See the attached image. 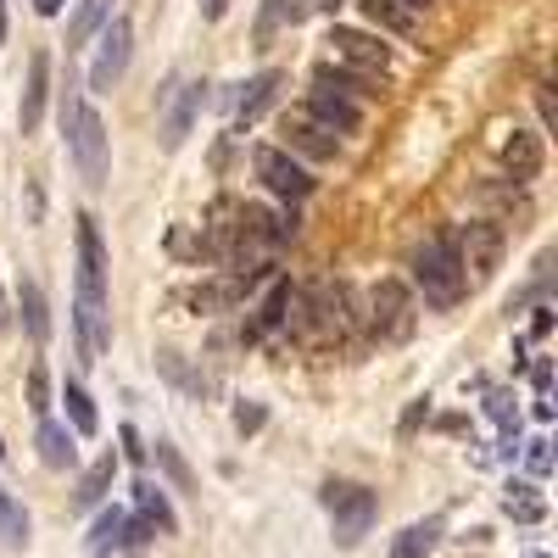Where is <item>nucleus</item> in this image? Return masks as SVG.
I'll list each match as a JSON object with an SVG mask.
<instances>
[{"label": "nucleus", "instance_id": "nucleus-42", "mask_svg": "<svg viewBox=\"0 0 558 558\" xmlns=\"http://www.w3.org/2000/svg\"><path fill=\"white\" fill-rule=\"evenodd\" d=\"M0 463H7V447H0Z\"/></svg>", "mask_w": 558, "mask_h": 558}, {"label": "nucleus", "instance_id": "nucleus-33", "mask_svg": "<svg viewBox=\"0 0 558 558\" xmlns=\"http://www.w3.org/2000/svg\"><path fill=\"white\" fill-rule=\"evenodd\" d=\"M486 413L497 418V425L514 430V397H508V391H492V397H486Z\"/></svg>", "mask_w": 558, "mask_h": 558}, {"label": "nucleus", "instance_id": "nucleus-20", "mask_svg": "<svg viewBox=\"0 0 558 558\" xmlns=\"http://www.w3.org/2000/svg\"><path fill=\"white\" fill-rule=\"evenodd\" d=\"M291 307H296V286H286V279H279V286L263 296V307L252 313V324H246V330H252V336H268V330H279V324H291Z\"/></svg>", "mask_w": 558, "mask_h": 558}, {"label": "nucleus", "instance_id": "nucleus-41", "mask_svg": "<svg viewBox=\"0 0 558 558\" xmlns=\"http://www.w3.org/2000/svg\"><path fill=\"white\" fill-rule=\"evenodd\" d=\"M525 558H547V553H525Z\"/></svg>", "mask_w": 558, "mask_h": 558}, {"label": "nucleus", "instance_id": "nucleus-16", "mask_svg": "<svg viewBox=\"0 0 558 558\" xmlns=\"http://www.w3.org/2000/svg\"><path fill=\"white\" fill-rule=\"evenodd\" d=\"M502 168L514 173V179H536L542 173V134L531 129H514L502 140Z\"/></svg>", "mask_w": 558, "mask_h": 558}, {"label": "nucleus", "instance_id": "nucleus-9", "mask_svg": "<svg viewBox=\"0 0 558 558\" xmlns=\"http://www.w3.org/2000/svg\"><path fill=\"white\" fill-rule=\"evenodd\" d=\"M78 302H107V246L96 218H78Z\"/></svg>", "mask_w": 558, "mask_h": 558}, {"label": "nucleus", "instance_id": "nucleus-2", "mask_svg": "<svg viewBox=\"0 0 558 558\" xmlns=\"http://www.w3.org/2000/svg\"><path fill=\"white\" fill-rule=\"evenodd\" d=\"M408 279H413V291L425 296L430 307H458L463 291H470V286H463V268H458L447 235H430L425 246L408 257Z\"/></svg>", "mask_w": 558, "mask_h": 558}, {"label": "nucleus", "instance_id": "nucleus-24", "mask_svg": "<svg viewBox=\"0 0 558 558\" xmlns=\"http://www.w3.org/2000/svg\"><path fill=\"white\" fill-rule=\"evenodd\" d=\"M107 17H112V0H78V12L68 23V51H73V45H84L96 28H107Z\"/></svg>", "mask_w": 558, "mask_h": 558}, {"label": "nucleus", "instance_id": "nucleus-22", "mask_svg": "<svg viewBox=\"0 0 558 558\" xmlns=\"http://www.w3.org/2000/svg\"><path fill=\"white\" fill-rule=\"evenodd\" d=\"M436 542H441V514L413 520V525L391 542V558H430V553H436Z\"/></svg>", "mask_w": 558, "mask_h": 558}, {"label": "nucleus", "instance_id": "nucleus-28", "mask_svg": "<svg viewBox=\"0 0 558 558\" xmlns=\"http://www.w3.org/2000/svg\"><path fill=\"white\" fill-rule=\"evenodd\" d=\"M302 17V0H268V7H263V17H257V45H268L279 28H286V23H296Z\"/></svg>", "mask_w": 558, "mask_h": 558}, {"label": "nucleus", "instance_id": "nucleus-5", "mask_svg": "<svg viewBox=\"0 0 558 558\" xmlns=\"http://www.w3.org/2000/svg\"><path fill=\"white\" fill-rule=\"evenodd\" d=\"M368 336L375 341H408L413 336V318H418V307H413V291L402 286V279H380L375 291H368Z\"/></svg>", "mask_w": 558, "mask_h": 558}, {"label": "nucleus", "instance_id": "nucleus-26", "mask_svg": "<svg viewBox=\"0 0 558 558\" xmlns=\"http://www.w3.org/2000/svg\"><path fill=\"white\" fill-rule=\"evenodd\" d=\"M62 402H68V418H73V436H96V402L84 397L78 380L62 386Z\"/></svg>", "mask_w": 558, "mask_h": 558}, {"label": "nucleus", "instance_id": "nucleus-19", "mask_svg": "<svg viewBox=\"0 0 558 558\" xmlns=\"http://www.w3.org/2000/svg\"><path fill=\"white\" fill-rule=\"evenodd\" d=\"M34 447H39V458H45V470H73V463H78V447H73L68 425H51V418H39Z\"/></svg>", "mask_w": 558, "mask_h": 558}, {"label": "nucleus", "instance_id": "nucleus-14", "mask_svg": "<svg viewBox=\"0 0 558 558\" xmlns=\"http://www.w3.org/2000/svg\"><path fill=\"white\" fill-rule=\"evenodd\" d=\"M134 508H140V525H146L151 536H157V531H162V536H173V531H179V514H173V502H168V492H162V486L140 481V486H134Z\"/></svg>", "mask_w": 558, "mask_h": 558}, {"label": "nucleus", "instance_id": "nucleus-31", "mask_svg": "<svg viewBox=\"0 0 558 558\" xmlns=\"http://www.w3.org/2000/svg\"><path fill=\"white\" fill-rule=\"evenodd\" d=\"M157 463H162V470L173 475V486H179V492H191V486H196V481H191V470H184V458H179L168 441H157Z\"/></svg>", "mask_w": 558, "mask_h": 558}, {"label": "nucleus", "instance_id": "nucleus-25", "mask_svg": "<svg viewBox=\"0 0 558 558\" xmlns=\"http://www.w3.org/2000/svg\"><path fill=\"white\" fill-rule=\"evenodd\" d=\"M368 23H380L386 34H413V12H402L397 0H357Z\"/></svg>", "mask_w": 558, "mask_h": 558}, {"label": "nucleus", "instance_id": "nucleus-38", "mask_svg": "<svg viewBox=\"0 0 558 558\" xmlns=\"http://www.w3.org/2000/svg\"><path fill=\"white\" fill-rule=\"evenodd\" d=\"M62 7H68V0H34V12H39V17H57Z\"/></svg>", "mask_w": 558, "mask_h": 558}, {"label": "nucleus", "instance_id": "nucleus-37", "mask_svg": "<svg viewBox=\"0 0 558 558\" xmlns=\"http://www.w3.org/2000/svg\"><path fill=\"white\" fill-rule=\"evenodd\" d=\"M547 330H553V313H547V307H536V324H531V336H536V341H542V336H547Z\"/></svg>", "mask_w": 558, "mask_h": 558}, {"label": "nucleus", "instance_id": "nucleus-21", "mask_svg": "<svg viewBox=\"0 0 558 558\" xmlns=\"http://www.w3.org/2000/svg\"><path fill=\"white\" fill-rule=\"evenodd\" d=\"M112 475H118V458H112V452H101V458L78 475L73 502H78V508H101V502H107V492H112Z\"/></svg>", "mask_w": 558, "mask_h": 558}, {"label": "nucleus", "instance_id": "nucleus-32", "mask_svg": "<svg viewBox=\"0 0 558 558\" xmlns=\"http://www.w3.org/2000/svg\"><path fill=\"white\" fill-rule=\"evenodd\" d=\"M263 418H268V408H263V402H241V408H235V430H241V436H252V430H263Z\"/></svg>", "mask_w": 558, "mask_h": 558}, {"label": "nucleus", "instance_id": "nucleus-27", "mask_svg": "<svg viewBox=\"0 0 558 558\" xmlns=\"http://www.w3.org/2000/svg\"><path fill=\"white\" fill-rule=\"evenodd\" d=\"M0 542H7V547L28 542V514H23V502L12 492H0Z\"/></svg>", "mask_w": 558, "mask_h": 558}, {"label": "nucleus", "instance_id": "nucleus-36", "mask_svg": "<svg viewBox=\"0 0 558 558\" xmlns=\"http://www.w3.org/2000/svg\"><path fill=\"white\" fill-rule=\"evenodd\" d=\"M223 12H229V0H202V17H207V23H218Z\"/></svg>", "mask_w": 558, "mask_h": 558}, {"label": "nucleus", "instance_id": "nucleus-30", "mask_svg": "<svg viewBox=\"0 0 558 558\" xmlns=\"http://www.w3.org/2000/svg\"><path fill=\"white\" fill-rule=\"evenodd\" d=\"M28 408H34L39 418L51 413V380H45V368H39V363L28 368Z\"/></svg>", "mask_w": 558, "mask_h": 558}, {"label": "nucleus", "instance_id": "nucleus-15", "mask_svg": "<svg viewBox=\"0 0 558 558\" xmlns=\"http://www.w3.org/2000/svg\"><path fill=\"white\" fill-rule=\"evenodd\" d=\"M45 96H51V62L34 57V62H28V84H23V107H17L23 134H34V129H39V118H45Z\"/></svg>", "mask_w": 558, "mask_h": 558}, {"label": "nucleus", "instance_id": "nucleus-10", "mask_svg": "<svg viewBox=\"0 0 558 558\" xmlns=\"http://www.w3.org/2000/svg\"><path fill=\"white\" fill-rule=\"evenodd\" d=\"M313 123H324L330 134H352L357 123H363V107L357 101H347V96H336V89H324V84H313L307 89V107H302Z\"/></svg>", "mask_w": 558, "mask_h": 558}, {"label": "nucleus", "instance_id": "nucleus-40", "mask_svg": "<svg viewBox=\"0 0 558 558\" xmlns=\"http://www.w3.org/2000/svg\"><path fill=\"white\" fill-rule=\"evenodd\" d=\"M0 39H7V0H0Z\"/></svg>", "mask_w": 558, "mask_h": 558}, {"label": "nucleus", "instance_id": "nucleus-17", "mask_svg": "<svg viewBox=\"0 0 558 558\" xmlns=\"http://www.w3.org/2000/svg\"><path fill=\"white\" fill-rule=\"evenodd\" d=\"M279 84H286V78H279L274 68L257 73V78H246V84L235 89V123H252L257 112H268V101L279 96Z\"/></svg>", "mask_w": 558, "mask_h": 558}, {"label": "nucleus", "instance_id": "nucleus-11", "mask_svg": "<svg viewBox=\"0 0 558 558\" xmlns=\"http://www.w3.org/2000/svg\"><path fill=\"white\" fill-rule=\"evenodd\" d=\"M279 151H302V157L330 162V157L341 151V140L324 129V123H313L307 112H291V118H286V146H279Z\"/></svg>", "mask_w": 558, "mask_h": 558}, {"label": "nucleus", "instance_id": "nucleus-13", "mask_svg": "<svg viewBox=\"0 0 558 558\" xmlns=\"http://www.w3.org/2000/svg\"><path fill=\"white\" fill-rule=\"evenodd\" d=\"M129 514H123V508H101V514H96V525H89V558H112V553H123L129 547Z\"/></svg>", "mask_w": 558, "mask_h": 558}, {"label": "nucleus", "instance_id": "nucleus-18", "mask_svg": "<svg viewBox=\"0 0 558 558\" xmlns=\"http://www.w3.org/2000/svg\"><path fill=\"white\" fill-rule=\"evenodd\" d=\"M17 313H23V330H28L34 347L51 341V307H45V291L34 286V279H23V286H17Z\"/></svg>", "mask_w": 558, "mask_h": 558}, {"label": "nucleus", "instance_id": "nucleus-29", "mask_svg": "<svg viewBox=\"0 0 558 558\" xmlns=\"http://www.w3.org/2000/svg\"><path fill=\"white\" fill-rule=\"evenodd\" d=\"M542 514H547V508H542L536 486H525V481H514V486H508V520H520V525H536Z\"/></svg>", "mask_w": 558, "mask_h": 558}, {"label": "nucleus", "instance_id": "nucleus-8", "mask_svg": "<svg viewBox=\"0 0 558 558\" xmlns=\"http://www.w3.org/2000/svg\"><path fill=\"white\" fill-rule=\"evenodd\" d=\"M129 57H134V28H129V17H107L101 51H96V62H89V89H101V96H107V89L123 78Z\"/></svg>", "mask_w": 558, "mask_h": 558}, {"label": "nucleus", "instance_id": "nucleus-4", "mask_svg": "<svg viewBox=\"0 0 558 558\" xmlns=\"http://www.w3.org/2000/svg\"><path fill=\"white\" fill-rule=\"evenodd\" d=\"M318 497H324V508H330L336 547H357V542L368 536V525H375V514H380L375 492H368V486H357V481H330V486H324Z\"/></svg>", "mask_w": 558, "mask_h": 558}, {"label": "nucleus", "instance_id": "nucleus-23", "mask_svg": "<svg viewBox=\"0 0 558 558\" xmlns=\"http://www.w3.org/2000/svg\"><path fill=\"white\" fill-rule=\"evenodd\" d=\"M313 84H324V89H336V96H347V101H368V96H380V89L375 84H368L363 73H347V68H318L313 73Z\"/></svg>", "mask_w": 558, "mask_h": 558}, {"label": "nucleus", "instance_id": "nucleus-35", "mask_svg": "<svg viewBox=\"0 0 558 558\" xmlns=\"http://www.w3.org/2000/svg\"><path fill=\"white\" fill-rule=\"evenodd\" d=\"M531 452H525V463H531V475H547L553 470V452H547V441H525Z\"/></svg>", "mask_w": 558, "mask_h": 558}, {"label": "nucleus", "instance_id": "nucleus-1", "mask_svg": "<svg viewBox=\"0 0 558 558\" xmlns=\"http://www.w3.org/2000/svg\"><path fill=\"white\" fill-rule=\"evenodd\" d=\"M62 134H68V151H73L78 173L89 184H101L107 179V123H101L96 107L78 96V84L62 89Z\"/></svg>", "mask_w": 558, "mask_h": 558}, {"label": "nucleus", "instance_id": "nucleus-3", "mask_svg": "<svg viewBox=\"0 0 558 558\" xmlns=\"http://www.w3.org/2000/svg\"><path fill=\"white\" fill-rule=\"evenodd\" d=\"M452 257H458V268H463V286H492V274L502 268V252H508V241H502V229L497 223H458L452 229Z\"/></svg>", "mask_w": 558, "mask_h": 558}, {"label": "nucleus", "instance_id": "nucleus-6", "mask_svg": "<svg viewBox=\"0 0 558 558\" xmlns=\"http://www.w3.org/2000/svg\"><path fill=\"white\" fill-rule=\"evenodd\" d=\"M252 168H257V179L268 184V196H279V202H302V196H313V173L291 157V151H279V146H257L252 151Z\"/></svg>", "mask_w": 558, "mask_h": 558}, {"label": "nucleus", "instance_id": "nucleus-7", "mask_svg": "<svg viewBox=\"0 0 558 558\" xmlns=\"http://www.w3.org/2000/svg\"><path fill=\"white\" fill-rule=\"evenodd\" d=\"M324 45H330V51H336V62L347 68V73H386L391 68V45H380L375 34H363V28H330V39H324Z\"/></svg>", "mask_w": 558, "mask_h": 558}, {"label": "nucleus", "instance_id": "nucleus-39", "mask_svg": "<svg viewBox=\"0 0 558 558\" xmlns=\"http://www.w3.org/2000/svg\"><path fill=\"white\" fill-rule=\"evenodd\" d=\"M397 7H402V12H425V7H430V0H397Z\"/></svg>", "mask_w": 558, "mask_h": 558}, {"label": "nucleus", "instance_id": "nucleus-12", "mask_svg": "<svg viewBox=\"0 0 558 558\" xmlns=\"http://www.w3.org/2000/svg\"><path fill=\"white\" fill-rule=\"evenodd\" d=\"M173 89H179V101H173L168 118H162V146H168V151L184 146V134H191L196 112L207 107V84H173Z\"/></svg>", "mask_w": 558, "mask_h": 558}, {"label": "nucleus", "instance_id": "nucleus-34", "mask_svg": "<svg viewBox=\"0 0 558 558\" xmlns=\"http://www.w3.org/2000/svg\"><path fill=\"white\" fill-rule=\"evenodd\" d=\"M425 418H430V397H418L408 413H402V425H397V436H413L418 425H425Z\"/></svg>", "mask_w": 558, "mask_h": 558}]
</instances>
